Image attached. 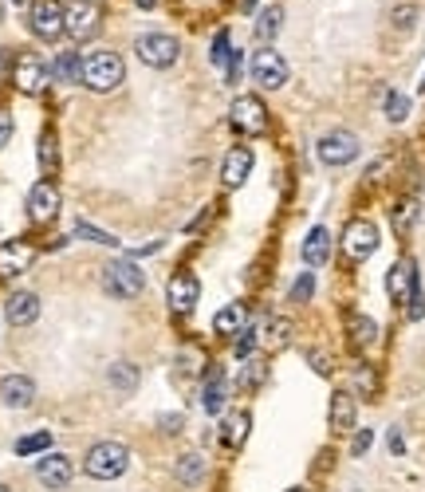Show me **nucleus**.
I'll use <instances>...</instances> for the list:
<instances>
[{
	"instance_id": "obj_1",
	"label": "nucleus",
	"mask_w": 425,
	"mask_h": 492,
	"mask_svg": "<svg viewBox=\"0 0 425 492\" xmlns=\"http://www.w3.org/2000/svg\"><path fill=\"white\" fill-rule=\"evenodd\" d=\"M123 79H126V67H123V59H118L115 52H91V55H83V75H79V83L91 87L95 95L115 91Z\"/></svg>"
},
{
	"instance_id": "obj_2",
	"label": "nucleus",
	"mask_w": 425,
	"mask_h": 492,
	"mask_svg": "<svg viewBox=\"0 0 425 492\" xmlns=\"http://www.w3.org/2000/svg\"><path fill=\"white\" fill-rule=\"evenodd\" d=\"M126 469H131V449L123 441H98L87 449V472L95 480H118Z\"/></svg>"
},
{
	"instance_id": "obj_3",
	"label": "nucleus",
	"mask_w": 425,
	"mask_h": 492,
	"mask_svg": "<svg viewBox=\"0 0 425 492\" xmlns=\"http://www.w3.org/2000/svg\"><path fill=\"white\" fill-rule=\"evenodd\" d=\"M142 288L146 276L134 260H111L103 268V292L115 295V300H134V295H142Z\"/></svg>"
},
{
	"instance_id": "obj_4",
	"label": "nucleus",
	"mask_w": 425,
	"mask_h": 492,
	"mask_svg": "<svg viewBox=\"0 0 425 492\" xmlns=\"http://www.w3.org/2000/svg\"><path fill=\"white\" fill-rule=\"evenodd\" d=\"M67 8V36L75 39V44H87V39L98 36V28H103V8L95 4V0H72Z\"/></svg>"
},
{
	"instance_id": "obj_5",
	"label": "nucleus",
	"mask_w": 425,
	"mask_h": 492,
	"mask_svg": "<svg viewBox=\"0 0 425 492\" xmlns=\"http://www.w3.org/2000/svg\"><path fill=\"white\" fill-rule=\"evenodd\" d=\"M28 24H32V32L39 39L55 44V39L67 32V8L59 4V0H36L32 13H28Z\"/></svg>"
},
{
	"instance_id": "obj_6",
	"label": "nucleus",
	"mask_w": 425,
	"mask_h": 492,
	"mask_svg": "<svg viewBox=\"0 0 425 492\" xmlns=\"http://www.w3.org/2000/svg\"><path fill=\"white\" fill-rule=\"evenodd\" d=\"M252 79L264 91H280V87L288 83V59L280 52H272V47H260V52L252 55Z\"/></svg>"
},
{
	"instance_id": "obj_7",
	"label": "nucleus",
	"mask_w": 425,
	"mask_h": 492,
	"mask_svg": "<svg viewBox=\"0 0 425 492\" xmlns=\"http://www.w3.org/2000/svg\"><path fill=\"white\" fill-rule=\"evenodd\" d=\"M134 52H138V59H142V64H150V67H174L177 55H182V47H177L174 36L150 32V36H138Z\"/></svg>"
},
{
	"instance_id": "obj_8",
	"label": "nucleus",
	"mask_w": 425,
	"mask_h": 492,
	"mask_svg": "<svg viewBox=\"0 0 425 492\" xmlns=\"http://www.w3.org/2000/svg\"><path fill=\"white\" fill-rule=\"evenodd\" d=\"M315 154H319L323 165H347L359 157V138L351 131H331L319 138V146H315Z\"/></svg>"
},
{
	"instance_id": "obj_9",
	"label": "nucleus",
	"mask_w": 425,
	"mask_h": 492,
	"mask_svg": "<svg viewBox=\"0 0 425 492\" xmlns=\"http://www.w3.org/2000/svg\"><path fill=\"white\" fill-rule=\"evenodd\" d=\"M378 249V229H374V221H351L347 229H343V252H347V260H367Z\"/></svg>"
},
{
	"instance_id": "obj_10",
	"label": "nucleus",
	"mask_w": 425,
	"mask_h": 492,
	"mask_svg": "<svg viewBox=\"0 0 425 492\" xmlns=\"http://www.w3.org/2000/svg\"><path fill=\"white\" fill-rule=\"evenodd\" d=\"M233 126L244 134H264L268 131V106H264L256 95L233 98Z\"/></svg>"
},
{
	"instance_id": "obj_11",
	"label": "nucleus",
	"mask_w": 425,
	"mask_h": 492,
	"mask_svg": "<svg viewBox=\"0 0 425 492\" xmlns=\"http://www.w3.org/2000/svg\"><path fill=\"white\" fill-rule=\"evenodd\" d=\"M72 477H75V465H72V457H64V453H44V457L36 461V480L44 488H67L72 485Z\"/></svg>"
},
{
	"instance_id": "obj_12",
	"label": "nucleus",
	"mask_w": 425,
	"mask_h": 492,
	"mask_svg": "<svg viewBox=\"0 0 425 492\" xmlns=\"http://www.w3.org/2000/svg\"><path fill=\"white\" fill-rule=\"evenodd\" d=\"M387 292H390L394 303H413V295H421L418 292V264H413V260L394 264L390 276H387Z\"/></svg>"
},
{
	"instance_id": "obj_13",
	"label": "nucleus",
	"mask_w": 425,
	"mask_h": 492,
	"mask_svg": "<svg viewBox=\"0 0 425 492\" xmlns=\"http://www.w3.org/2000/svg\"><path fill=\"white\" fill-rule=\"evenodd\" d=\"M36 260V249L28 241H4L0 244V280H13V276H24Z\"/></svg>"
},
{
	"instance_id": "obj_14",
	"label": "nucleus",
	"mask_w": 425,
	"mask_h": 492,
	"mask_svg": "<svg viewBox=\"0 0 425 492\" xmlns=\"http://www.w3.org/2000/svg\"><path fill=\"white\" fill-rule=\"evenodd\" d=\"M55 213H59V190L52 182H36L32 193H28V216L36 225H47Z\"/></svg>"
},
{
	"instance_id": "obj_15",
	"label": "nucleus",
	"mask_w": 425,
	"mask_h": 492,
	"mask_svg": "<svg viewBox=\"0 0 425 492\" xmlns=\"http://www.w3.org/2000/svg\"><path fill=\"white\" fill-rule=\"evenodd\" d=\"M13 79H16V87H20V95H39L47 87V67L39 64L36 55H20L16 59V72H13Z\"/></svg>"
},
{
	"instance_id": "obj_16",
	"label": "nucleus",
	"mask_w": 425,
	"mask_h": 492,
	"mask_svg": "<svg viewBox=\"0 0 425 492\" xmlns=\"http://www.w3.org/2000/svg\"><path fill=\"white\" fill-rule=\"evenodd\" d=\"M0 398H4V406L13 410H24L36 402V382L28 378V374H4L0 378Z\"/></svg>"
},
{
	"instance_id": "obj_17",
	"label": "nucleus",
	"mask_w": 425,
	"mask_h": 492,
	"mask_svg": "<svg viewBox=\"0 0 425 492\" xmlns=\"http://www.w3.org/2000/svg\"><path fill=\"white\" fill-rule=\"evenodd\" d=\"M252 146H233L229 157H225V170H221V182L225 190H236V185H244V177L252 174Z\"/></svg>"
},
{
	"instance_id": "obj_18",
	"label": "nucleus",
	"mask_w": 425,
	"mask_h": 492,
	"mask_svg": "<svg viewBox=\"0 0 425 492\" xmlns=\"http://www.w3.org/2000/svg\"><path fill=\"white\" fill-rule=\"evenodd\" d=\"M4 315L13 327H28V323H36L39 315V295L36 292H13L4 300Z\"/></svg>"
},
{
	"instance_id": "obj_19",
	"label": "nucleus",
	"mask_w": 425,
	"mask_h": 492,
	"mask_svg": "<svg viewBox=\"0 0 425 492\" xmlns=\"http://www.w3.org/2000/svg\"><path fill=\"white\" fill-rule=\"evenodd\" d=\"M197 295H201V284H197V276L190 272H182V276H174L170 280V308L177 315H190L197 308Z\"/></svg>"
},
{
	"instance_id": "obj_20",
	"label": "nucleus",
	"mask_w": 425,
	"mask_h": 492,
	"mask_svg": "<svg viewBox=\"0 0 425 492\" xmlns=\"http://www.w3.org/2000/svg\"><path fill=\"white\" fill-rule=\"evenodd\" d=\"M354 418H359L354 394L335 390V394H331V429H335V433H351V429H354Z\"/></svg>"
},
{
	"instance_id": "obj_21",
	"label": "nucleus",
	"mask_w": 425,
	"mask_h": 492,
	"mask_svg": "<svg viewBox=\"0 0 425 492\" xmlns=\"http://www.w3.org/2000/svg\"><path fill=\"white\" fill-rule=\"evenodd\" d=\"M249 426H252V418H249V410H233L229 418H225V426H221V445L236 453L249 441Z\"/></svg>"
},
{
	"instance_id": "obj_22",
	"label": "nucleus",
	"mask_w": 425,
	"mask_h": 492,
	"mask_svg": "<svg viewBox=\"0 0 425 492\" xmlns=\"http://www.w3.org/2000/svg\"><path fill=\"white\" fill-rule=\"evenodd\" d=\"M327 256H331V233L323 229V225H315L308 233V241H303V264H308V268H323Z\"/></svg>"
},
{
	"instance_id": "obj_23",
	"label": "nucleus",
	"mask_w": 425,
	"mask_h": 492,
	"mask_svg": "<svg viewBox=\"0 0 425 492\" xmlns=\"http://www.w3.org/2000/svg\"><path fill=\"white\" fill-rule=\"evenodd\" d=\"M225 394H229V382H225V374L213 367V374L205 378V390H201L205 413H221V410H225Z\"/></svg>"
},
{
	"instance_id": "obj_24",
	"label": "nucleus",
	"mask_w": 425,
	"mask_h": 492,
	"mask_svg": "<svg viewBox=\"0 0 425 492\" xmlns=\"http://www.w3.org/2000/svg\"><path fill=\"white\" fill-rule=\"evenodd\" d=\"M244 327H249V311H244V303H229V308L217 311V319H213L217 335H241Z\"/></svg>"
},
{
	"instance_id": "obj_25",
	"label": "nucleus",
	"mask_w": 425,
	"mask_h": 492,
	"mask_svg": "<svg viewBox=\"0 0 425 492\" xmlns=\"http://www.w3.org/2000/svg\"><path fill=\"white\" fill-rule=\"evenodd\" d=\"M106 382H111V390H118L123 398H131V394L138 390V367H134V362H111Z\"/></svg>"
},
{
	"instance_id": "obj_26",
	"label": "nucleus",
	"mask_w": 425,
	"mask_h": 492,
	"mask_svg": "<svg viewBox=\"0 0 425 492\" xmlns=\"http://www.w3.org/2000/svg\"><path fill=\"white\" fill-rule=\"evenodd\" d=\"M280 28H284V8H280V4L264 8V13L256 16V36H260L264 44H272V39L280 36Z\"/></svg>"
},
{
	"instance_id": "obj_27",
	"label": "nucleus",
	"mask_w": 425,
	"mask_h": 492,
	"mask_svg": "<svg viewBox=\"0 0 425 492\" xmlns=\"http://www.w3.org/2000/svg\"><path fill=\"white\" fill-rule=\"evenodd\" d=\"M52 75L59 79V83H79V75H83V55H79V52H64V55L55 59Z\"/></svg>"
},
{
	"instance_id": "obj_28",
	"label": "nucleus",
	"mask_w": 425,
	"mask_h": 492,
	"mask_svg": "<svg viewBox=\"0 0 425 492\" xmlns=\"http://www.w3.org/2000/svg\"><path fill=\"white\" fill-rule=\"evenodd\" d=\"M47 449H52V433H47V429L28 433V437L16 441V453H20V457H32V453H47Z\"/></svg>"
},
{
	"instance_id": "obj_29",
	"label": "nucleus",
	"mask_w": 425,
	"mask_h": 492,
	"mask_svg": "<svg viewBox=\"0 0 425 492\" xmlns=\"http://www.w3.org/2000/svg\"><path fill=\"white\" fill-rule=\"evenodd\" d=\"M205 472V461L197 457V453H185V457H177V480H185V485H197Z\"/></svg>"
},
{
	"instance_id": "obj_30",
	"label": "nucleus",
	"mask_w": 425,
	"mask_h": 492,
	"mask_svg": "<svg viewBox=\"0 0 425 492\" xmlns=\"http://www.w3.org/2000/svg\"><path fill=\"white\" fill-rule=\"evenodd\" d=\"M351 335H354V347L367 351L374 343V335H378V327H374V319H367V315H354L351 319Z\"/></svg>"
},
{
	"instance_id": "obj_31",
	"label": "nucleus",
	"mask_w": 425,
	"mask_h": 492,
	"mask_svg": "<svg viewBox=\"0 0 425 492\" xmlns=\"http://www.w3.org/2000/svg\"><path fill=\"white\" fill-rule=\"evenodd\" d=\"M288 335H292V323L288 319H268V323H264V343H268V347H284V343H288Z\"/></svg>"
},
{
	"instance_id": "obj_32",
	"label": "nucleus",
	"mask_w": 425,
	"mask_h": 492,
	"mask_svg": "<svg viewBox=\"0 0 425 492\" xmlns=\"http://www.w3.org/2000/svg\"><path fill=\"white\" fill-rule=\"evenodd\" d=\"M55 162H59V150H55V134L47 131L44 138H39V170H44V174H52V170H55Z\"/></svg>"
},
{
	"instance_id": "obj_33",
	"label": "nucleus",
	"mask_w": 425,
	"mask_h": 492,
	"mask_svg": "<svg viewBox=\"0 0 425 492\" xmlns=\"http://www.w3.org/2000/svg\"><path fill=\"white\" fill-rule=\"evenodd\" d=\"M75 236H87V241H95V244H106V249H118V236L103 233V229H95V225H87V221H79V225H75Z\"/></svg>"
},
{
	"instance_id": "obj_34",
	"label": "nucleus",
	"mask_w": 425,
	"mask_h": 492,
	"mask_svg": "<svg viewBox=\"0 0 425 492\" xmlns=\"http://www.w3.org/2000/svg\"><path fill=\"white\" fill-rule=\"evenodd\" d=\"M406 115H410V98L398 95V91H390L387 95V118H390V123H402Z\"/></svg>"
},
{
	"instance_id": "obj_35",
	"label": "nucleus",
	"mask_w": 425,
	"mask_h": 492,
	"mask_svg": "<svg viewBox=\"0 0 425 492\" xmlns=\"http://www.w3.org/2000/svg\"><path fill=\"white\" fill-rule=\"evenodd\" d=\"M260 382H264V362L249 359V362H244V370H241V386L252 390V386H260Z\"/></svg>"
},
{
	"instance_id": "obj_36",
	"label": "nucleus",
	"mask_w": 425,
	"mask_h": 492,
	"mask_svg": "<svg viewBox=\"0 0 425 492\" xmlns=\"http://www.w3.org/2000/svg\"><path fill=\"white\" fill-rule=\"evenodd\" d=\"M213 64L225 67V75H229V32H217V39H213Z\"/></svg>"
},
{
	"instance_id": "obj_37",
	"label": "nucleus",
	"mask_w": 425,
	"mask_h": 492,
	"mask_svg": "<svg viewBox=\"0 0 425 492\" xmlns=\"http://www.w3.org/2000/svg\"><path fill=\"white\" fill-rule=\"evenodd\" d=\"M311 292H315V276H311V272H303L300 280H295V288H292V303L311 300Z\"/></svg>"
},
{
	"instance_id": "obj_38",
	"label": "nucleus",
	"mask_w": 425,
	"mask_h": 492,
	"mask_svg": "<svg viewBox=\"0 0 425 492\" xmlns=\"http://www.w3.org/2000/svg\"><path fill=\"white\" fill-rule=\"evenodd\" d=\"M413 4H402V8H394V28H398V32H410L413 28Z\"/></svg>"
},
{
	"instance_id": "obj_39",
	"label": "nucleus",
	"mask_w": 425,
	"mask_h": 492,
	"mask_svg": "<svg viewBox=\"0 0 425 492\" xmlns=\"http://www.w3.org/2000/svg\"><path fill=\"white\" fill-rule=\"evenodd\" d=\"M252 347H256V331H252V327H244V331H241V339H236V347H233V351H236V359H249Z\"/></svg>"
},
{
	"instance_id": "obj_40",
	"label": "nucleus",
	"mask_w": 425,
	"mask_h": 492,
	"mask_svg": "<svg viewBox=\"0 0 425 492\" xmlns=\"http://www.w3.org/2000/svg\"><path fill=\"white\" fill-rule=\"evenodd\" d=\"M413 216H418V205L406 201V205H398V213H394V225H398V229H406Z\"/></svg>"
},
{
	"instance_id": "obj_41",
	"label": "nucleus",
	"mask_w": 425,
	"mask_h": 492,
	"mask_svg": "<svg viewBox=\"0 0 425 492\" xmlns=\"http://www.w3.org/2000/svg\"><path fill=\"white\" fill-rule=\"evenodd\" d=\"M370 441H374V433H370V429H359V433H354V445H351V453H354V457H362V453L370 449Z\"/></svg>"
},
{
	"instance_id": "obj_42",
	"label": "nucleus",
	"mask_w": 425,
	"mask_h": 492,
	"mask_svg": "<svg viewBox=\"0 0 425 492\" xmlns=\"http://www.w3.org/2000/svg\"><path fill=\"white\" fill-rule=\"evenodd\" d=\"M8 138H13V115L0 111V146H8Z\"/></svg>"
},
{
	"instance_id": "obj_43",
	"label": "nucleus",
	"mask_w": 425,
	"mask_h": 492,
	"mask_svg": "<svg viewBox=\"0 0 425 492\" xmlns=\"http://www.w3.org/2000/svg\"><path fill=\"white\" fill-rule=\"evenodd\" d=\"M402 449H406V441H402V433L394 429V433H390V453H402Z\"/></svg>"
},
{
	"instance_id": "obj_44",
	"label": "nucleus",
	"mask_w": 425,
	"mask_h": 492,
	"mask_svg": "<svg viewBox=\"0 0 425 492\" xmlns=\"http://www.w3.org/2000/svg\"><path fill=\"white\" fill-rule=\"evenodd\" d=\"M157 4V0H138V8H154Z\"/></svg>"
},
{
	"instance_id": "obj_45",
	"label": "nucleus",
	"mask_w": 425,
	"mask_h": 492,
	"mask_svg": "<svg viewBox=\"0 0 425 492\" xmlns=\"http://www.w3.org/2000/svg\"><path fill=\"white\" fill-rule=\"evenodd\" d=\"M241 4H244V13H252V4H256V0H241Z\"/></svg>"
},
{
	"instance_id": "obj_46",
	"label": "nucleus",
	"mask_w": 425,
	"mask_h": 492,
	"mask_svg": "<svg viewBox=\"0 0 425 492\" xmlns=\"http://www.w3.org/2000/svg\"><path fill=\"white\" fill-rule=\"evenodd\" d=\"M0 492H13V488H8V485H0Z\"/></svg>"
},
{
	"instance_id": "obj_47",
	"label": "nucleus",
	"mask_w": 425,
	"mask_h": 492,
	"mask_svg": "<svg viewBox=\"0 0 425 492\" xmlns=\"http://www.w3.org/2000/svg\"><path fill=\"white\" fill-rule=\"evenodd\" d=\"M288 492H308V488H288Z\"/></svg>"
},
{
	"instance_id": "obj_48",
	"label": "nucleus",
	"mask_w": 425,
	"mask_h": 492,
	"mask_svg": "<svg viewBox=\"0 0 425 492\" xmlns=\"http://www.w3.org/2000/svg\"><path fill=\"white\" fill-rule=\"evenodd\" d=\"M421 91H425V79H421Z\"/></svg>"
}]
</instances>
